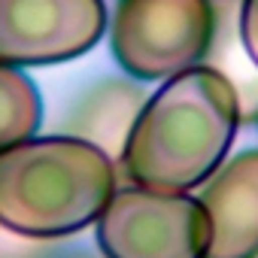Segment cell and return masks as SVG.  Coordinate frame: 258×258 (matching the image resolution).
Listing matches in <instances>:
<instances>
[{"instance_id":"cell-7","label":"cell","mask_w":258,"mask_h":258,"mask_svg":"<svg viewBox=\"0 0 258 258\" xmlns=\"http://www.w3.org/2000/svg\"><path fill=\"white\" fill-rule=\"evenodd\" d=\"M43 121V97L34 79L13 64H0V152L31 140Z\"/></svg>"},{"instance_id":"cell-1","label":"cell","mask_w":258,"mask_h":258,"mask_svg":"<svg viewBox=\"0 0 258 258\" xmlns=\"http://www.w3.org/2000/svg\"><path fill=\"white\" fill-rule=\"evenodd\" d=\"M240 127V100L213 67L182 70L146 100L124 137L121 167L134 185L188 191L222 164Z\"/></svg>"},{"instance_id":"cell-4","label":"cell","mask_w":258,"mask_h":258,"mask_svg":"<svg viewBox=\"0 0 258 258\" xmlns=\"http://www.w3.org/2000/svg\"><path fill=\"white\" fill-rule=\"evenodd\" d=\"M103 258H204L207 219L198 198L143 185L118 188L97 216Z\"/></svg>"},{"instance_id":"cell-5","label":"cell","mask_w":258,"mask_h":258,"mask_svg":"<svg viewBox=\"0 0 258 258\" xmlns=\"http://www.w3.org/2000/svg\"><path fill=\"white\" fill-rule=\"evenodd\" d=\"M103 31V0H0V64H64L91 52Z\"/></svg>"},{"instance_id":"cell-9","label":"cell","mask_w":258,"mask_h":258,"mask_svg":"<svg viewBox=\"0 0 258 258\" xmlns=\"http://www.w3.org/2000/svg\"><path fill=\"white\" fill-rule=\"evenodd\" d=\"M255 121H258V115H255Z\"/></svg>"},{"instance_id":"cell-2","label":"cell","mask_w":258,"mask_h":258,"mask_svg":"<svg viewBox=\"0 0 258 258\" xmlns=\"http://www.w3.org/2000/svg\"><path fill=\"white\" fill-rule=\"evenodd\" d=\"M115 191L109 155L79 137H31L0 152V225L34 240L97 222Z\"/></svg>"},{"instance_id":"cell-6","label":"cell","mask_w":258,"mask_h":258,"mask_svg":"<svg viewBox=\"0 0 258 258\" xmlns=\"http://www.w3.org/2000/svg\"><path fill=\"white\" fill-rule=\"evenodd\" d=\"M198 201L207 219L204 258H258V149L225 161Z\"/></svg>"},{"instance_id":"cell-3","label":"cell","mask_w":258,"mask_h":258,"mask_svg":"<svg viewBox=\"0 0 258 258\" xmlns=\"http://www.w3.org/2000/svg\"><path fill=\"white\" fill-rule=\"evenodd\" d=\"M210 0H118L109 46L124 73L155 82L198 67L213 43Z\"/></svg>"},{"instance_id":"cell-8","label":"cell","mask_w":258,"mask_h":258,"mask_svg":"<svg viewBox=\"0 0 258 258\" xmlns=\"http://www.w3.org/2000/svg\"><path fill=\"white\" fill-rule=\"evenodd\" d=\"M240 40L246 55L258 67V0H243L240 7Z\"/></svg>"}]
</instances>
